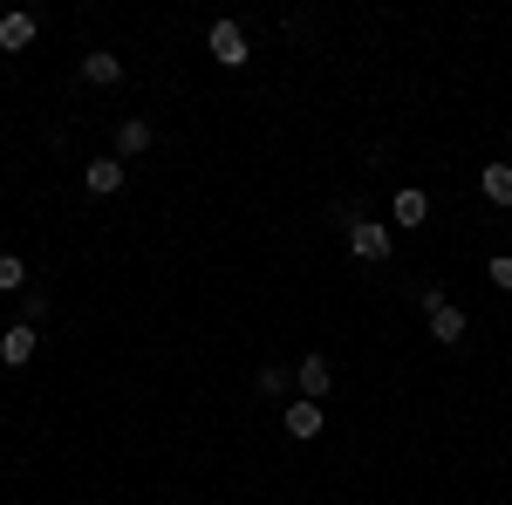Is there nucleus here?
<instances>
[{"instance_id":"nucleus-1","label":"nucleus","mask_w":512,"mask_h":505,"mask_svg":"<svg viewBox=\"0 0 512 505\" xmlns=\"http://www.w3.org/2000/svg\"><path fill=\"white\" fill-rule=\"evenodd\" d=\"M349 253H355V260H369V267H383V260H390V226L355 212V219H349Z\"/></svg>"},{"instance_id":"nucleus-2","label":"nucleus","mask_w":512,"mask_h":505,"mask_svg":"<svg viewBox=\"0 0 512 505\" xmlns=\"http://www.w3.org/2000/svg\"><path fill=\"white\" fill-rule=\"evenodd\" d=\"M205 48H212V62H219V69H246V55H253V48H246V28H239V21H212Z\"/></svg>"},{"instance_id":"nucleus-3","label":"nucleus","mask_w":512,"mask_h":505,"mask_svg":"<svg viewBox=\"0 0 512 505\" xmlns=\"http://www.w3.org/2000/svg\"><path fill=\"white\" fill-rule=\"evenodd\" d=\"M123 178H130V164H123L117 151H110V157H89V164H82V185H89V192H96V198L123 192Z\"/></svg>"},{"instance_id":"nucleus-4","label":"nucleus","mask_w":512,"mask_h":505,"mask_svg":"<svg viewBox=\"0 0 512 505\" xmlns=\"http://www.w3.org/2000/svg\"><path fill=\"white\" fill-rule=\"evenodd\" d=\"M35 35H41V21L28 14V7H14V14H0V48H7V55H21V48H35Z\"/></svg>"},{"instance_id":"nucleus-5","label":"nucleus","mask_w":512,"mask_h":505,"mask_svg":"<svg viewBox=\"0 0 512 505\" xmlns=\"http://www.w3.org/2000/svg\"><path fill=\"white\" fill-rule=\"evenodd\" d=\"M35 349H41V328H28V321H14V328L0 335V362H7V369L35 362Z\"/></svg>"},{"instance_id":"nucleus-6","label":"nucleus","mask_w":512,"mask_h":505,"mask_svg":"<svg viewBox=\"0 0 512 505\" xmlns=\"http://www.w3.org/2000/svg\"><path fill=\"white\" fill-rule=\"evenodd\" d=\"M294 389H301L308 403H321V396L335 389V369H328V355H308V362L294 369Z\"/></svg>"},{"instance_id":"nucleus-7","label":"nucleus","mask_w":512,"mask_h":505,"mask_svg":"<svg viewBox=\"0 0 512 505\" xmlns=\"http://www.w3.org/2000/svg\"><path fill=\"white\" fill-rule=\"evenodd\" d=\"M390 212L403 219V233H417V226L431 219V192H424V185H403V192L390 198Z\"/></svg>"},{"instance_id":"nucleus-8","label":"nucleus","mask_w":512,"mask_h":505,"mask_svg":"<svg viewBox=\"0 0 512 505\" xmlns=\"http://www.w3.org/2000/svg\"><path fill=\"white\" fill-rule=\"evenodd\" d=\"M287 437H294V444L321 437V403H308V396H287Z\"/></svg>"},{"instance_id":"nucleus-9","label":"nucleus","mask_w":512,"mask_h":505,"mask_svg":"<svg viewBox=\"0 0 512 505\" xmlns=\"http://www.w3.org/2000/svg\"><path fill=\"white\" fill-rule=\"evenodd\" d=\"M424 321H431V342H444V349H458V342H465V328H472L465 308H451V301H444L437 314H424Z\"/></svg>"},{"instance_id":"nucleus-10","label":"nucleus","mask_w":512,"mask_h":505,"mask_svg":"<svg viewBox=\"0 0 512 505\" xmlns=\"http://www.w3.org/2000/svg\"><path fill=\"white\" fill-rule=\"evenodd\" d=\"M82 82H96V89H117V82H123V62L110 55V48H89V55H82Z\"/></svg>"},{"instance_id":"nucleus-11","label":"nucleus","mask_w":512,"mask_h":505,"mask_svg":"<svg viewBox=\"0 0 512 505\" xmlns=\"http://www.w3.org/2000/svg\"><path fill=\"white\" fill-rule=\"evenodd\" d=\"M478 192L492 198L499 212H512V164H485V171H478Z\"/></svg>"},{"instance_id":"nucleus-12","label":"nucleus","mask_w":512,"mask_h":505,"mask_svg":"<svg viewBox=\"0 0 512 505\" xmlns=\"http://www.w3.org/2000/svg\"><path fill=\"white\" fill-rule=\"evenodd\" d=\"M144 151H151V123H144V117H123L117 123V157L130 164V157H144Z\"/></svg>"},{"instance_id":"nucleus-13","label":"nucleus","mask_w":512,"mask_h":505,"mask_svg":"<svg viewBox=\"0 0 512 505\" xmlns=\"http://www.w3.org/2000/svg\"><path fill=\"white\" fill-rule=\"evenodd\" d=\"M253 389H260V396H294V369H287V362H267Z\"/></svg>"},{"instance_id":"nucleus-14","label":"nucleus","mask_w":512,"mask_h":505,"mask_svg":"<svg viewBox=\"0 0 512 505\" xmlns=\"http://www.w3.org/2000/svg\"><path fill=\"white\" fill-rule=\"evenodd\" d=\"M28 287V267H21V253H0V294H21Z\"/></svg>"},{"instance_id":"nucleus-15","label":"nucleus","mask_w":512,"mask_h":505,"mask_svg":"<svg viewBox=\"0 0 512 505\" xmlns=\"http://www.w3.org/2000/svg\"><path fill=\"white\" fill-rule=\"evenodd\" d=\"M485 280H492L499 294H512V253H492V260H485Z\"/></svg>"},{"instance_id":"nucleus-16","label":"nucleus","mask_w":512,"mask_h":505,"mask_svg":"<svg viewBox=\"0 0 512 505\" xmlns=\"http://www.w3.org/2000/svg\"><path fill=\"white\" fill-rule=\"evenodd\" d=\"M35 321H48V294H41V287H28V328H35Z\"/></svg>"},{"instance_id":"nucleus-17","label":"nucleus","mask_w":512,"mask_h":505,"mask_svg":"<svg viewBox=\"0 0 512 505\" xmlns=\"http://www.w3.org/2000/svg\"><path fill=\"white\" fill-rule=\"evenodd\" d=\"M506 144H512V130H506Z\"/></svg>"}]
</instances>
